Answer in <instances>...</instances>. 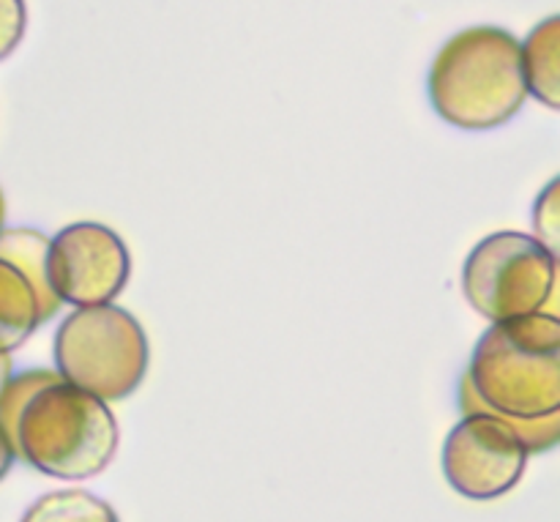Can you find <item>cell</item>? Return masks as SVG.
I'll list each match as a JSON object with an SVG mask.
<instances>
[{
	"mask_svg": "<svg viewBox=\"0 0 560 522\" xmlns=\"http://www.w3.org/2000/svg\"><path fill=\"white\" fill-rule=\"evenodd\" d=\"M523 80L528 96L545 104L547 109H560V16L541 20L525 42H520Z\"/></svg>",
	"mask_w": 560,
	"mask_h": 522,
	"instance_id": "9c48e42d",
	"label": "cell"
},
{
	"mask_svg": "<svg viewBox=\"0 0 560 522\" xmlns=\"http://www.w3.org/2000/svg\"><path fill=\"white\" fill-rule=\"evenodd\" d=\"M42 326L36 295L11 263L0 260V353H14Z\"/></svg>",
	"mask_w": 560,
	"mask_h": 522,
	"instance_id": "30bf717a",
	"label": "cell"
},
{
	"mask_svg": "<svg viewBox=\"0 0 560 522\" xmlns=\"http://www.w3.org/2000/svg\"><path fill=\"white\" fill-rule=\"evenodd\" d=\"M11 375H14V359H11V353H0V394H3Z\"/></svg>",
	"mask_w": 560,
	"mask_h": 522,
	"instance_id": "2e32d148",
	"label": "cell"
},
{
	"mask_svg": "<svg viewBox=\"0 0 560 522\" xmlns=\"http://www.w3.org/2000/svg\"><path fill=\"white\" fill-rule=\"evenodd\" d=\"M47 274L60 304H113L131 277L129 246L107 224H66L49 239Z\"/></svg>",
	"mask_w": 560,
	"mask_h": 522,
	"instance_id": "52a82bcc",
	"label": "cell"
},
{
	"mask_svg": "<svg viewBox=\"0 0 560 522\" xmlns=\"http://www.w3.org/2000/svg\"><path fill=\"white\" fill-rule=\"evenodd\" d=\"M459 410H490L512 421L528 454L560 443V317L556 312L492 323L459 381Z\"/></svg>",
	"mask_w": 560,
	"mask_h": 522,
	"instance_id": "6da1fadb",
	"label": "cell"
},
{
	"mask_svg": "<svg viewBox=\"0 0 560 522\" xmlns=\"http://www.w3.org/2000/svg\"><path fill=\"white\" fill-rule=\"evenodd\" d=\"M118 443L109 403L60 378L27 399L14 427L16 460L60 482H85L107 471Z\"/></svg>",
	"mask_w": 560,
	"mask_h": 522,
	"instance_id": "3957f363",
	"label": "cell"
},
{
	"mask_svg": "<svg viewBox=\"0 0 560 522\" xmlns=\"http://www.w3.org/2000/svg\"><path fill=\"white\" fill-rule=\"evenodd\" d=\"M556 288L558 255L534 235L498 230L465 257V301L490 323L545 312L556 299Z\"/></svg>",
	"mask_w": 560,
	"mask_h": 522,
	"instance_id": "5b68a950",
	"label": "cell"
},
{
	"mask_svg": "<svg viewBox=\"0 0 560 522\" xmlns=\"http://www.w3.org/2000/svg\"><path fill=\"white\" fill-rule=\"evenodd\" d=\"M20 522H120L104 498L88 490H55L27 507Z\"/></svg>",
	"mask_w": 560,
	"mask_h": 522,
	"instance_id": "8fae6325",
	"label": "cell"
},
{
	"mask_svg": "<svg viewBox=\"0 0 560 522\" xmlns=\"http://www.w3.org/2000/svg\"><path fill=\"white\" fill-rule=\"evenodd\" d=\"M16 463V452H14V443H11V438L5 436L3 427H0V482L9 476V471L14 468Z\"/></svg>",
	"mask_w": 560,
	"mask_h": 522,
	"instance_id": "9a60e30c",
	"label": "cell"
},
{
	"mask_svg": "<svg viewBox=\"0 0 560 522\" xmlns=\"http://www.w3.org/2000/svg\"><path fill=\"white\" fill-rule=\"evenodd\" d=\"M534 239L560 257V178H552L536 197Z\"/></svg>",
	"mask_w": 560,
	"mask_h": 522,
	"instance_id": "4fadbf2b",
	"label": "cell"
},
{
	"mask_svg": "<svg viewBox=\"0 0 560 522\" xmlns=\"http://www.w3.org/2000/svg\"><path fill=\"white\" fill-rule=\"evenodd\" d=\"M427 96L432 109L459 131L506 126L528 102L520 38L498 25L454 33L432 60Z\"/></svg>",
	"mask_w": 560,
	"mask_h": 522,
	"instance_id": "7a4b0ae2",
	"label": "cell"
},
{
	"mask_svg": "<svg viewBox=\"0 0 560 522\" xmlns=\"http://www.w3.org/2000/svg\"><path fill=\"white\" fill-rule=\"evenodd\" d=\"M58 378L60 375L55 370H25V372H14V375L9 378L3 394H0V427H3L5 436L11 438V443H14L16 419H20L27 399H31L42 386L58 381Z\"/></svg>",
	"mask_w": 560,
	"mask_h": 522,
	"instance_id": "7c38bea8",
	"label": "cell"
},
{
	"mask_svg": "<svg viewBox=\"0 0 560 522\" xmlns=\"http://www.w3.org/2000/svg\"><path fill=\"white\" fill-rule=\"evenodd\" d=\"M27 31L25 0H0V63L20 47Z\"/></svg>",
	"mask_w": 560,
	"mask_h": 522,
	"instance_id": "5bb4252c",
	"label": "cell"
},
{
	"mask_svg": "<svg viewBox=\"0 0 560 522\" xmlns=\"http://www.w3.org/2000/svg\"><path fill=\"white\" fill-rule=\"evenodd\" d=\"M49 235L36 228H3L0 230V260L11 263L31 285L38 304L42 323L52 321L60 310V299L55 295L47 274Z\"/></svg>",
	"mask_w": 560,
	"mask_h": 522,
	"instance_id": "ba28073f",
	"label": "cell"
},
{
	"mask_svg": "<svg viewBox=\"0 0 560 522\" xmlns=\"http://www.w3.org/2000/svg\"><path fill=\"white\" fill-rule=\"evenodd\" d=\"M52 356L60 381L104 403H120L145 381L151 345L145 328L131 312L115 304H98L80 306L60 321Z\"/></svg>",
	"mask_w": 560,
	"mask_h": 522,
	"instance_id": "277c9868",
	"label": "cell"
},
{
	"mask_svg": "<svg viewBox=\"0 0 560 522\" xmlns=\"http://www.w3.org/2000/svg\"><path fill=\"white\" fill-rule=\"evenodd\" d=\"M528 460L523 432L512 421L470 410L443 441L441 468L454 492L485 503L509 496L523 482Z\"/></svg>",
	"mask_w": 560,
	"mask_h": 522,
	"instance_id": "8992f818",
	"label": "cell"
},
{
	"mask_svg": "<svg viewBox=\"0 0 560 522\" xmlns=\"http://www.w3.org/2000/svg\"><path fill=\"white\" fill-rule=\"evenodd\" d=\"M5 228V195L3 189H0V230Z\"/></svg>",
	"mask_w": 560,
	"mask_h": 522,
	"instance_id": "e0dca14e",
	"label": "cell"
}]
</instances>
